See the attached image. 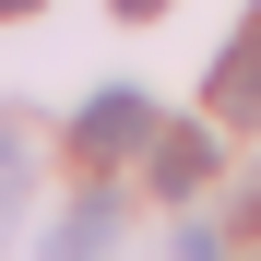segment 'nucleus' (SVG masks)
Returning a JSON list of instances; mask_svg holds the SVG:
<instances>
[{"mask_svg": "<svg viewBox=\"0 0 261 261\" xmlns=\"http://www.w3.org/2000/svg\"><path fill=\"white\" fill-rule=\"evenodd\" d=\"M60 249H119V190H95V202H83L71 226H60Z\"/></svg>", "mask_w": 261, "mask_h": 261, "instance_id": "obj_5", "label": "nucleus"}, {"mask_svg": "<svg viewBox=\"0 0 261 261\" xmlns=\"http://www.w3.org/2000/svg\"><path fill=\"white\" fill-rule=\"evenodd\" d=\"M12 12H48V0H0V24H12Z\"/></svg>", "mask_w": 261, "mask_h": 261, "instance_id": "obj_6", "label": "nucleus"}, {"mask_svg": "<svg viewBox=\"0 0 261 261\" xmlns=\"http://www.w3.org/2000/svg\"><path fill=\"white\" fill-rule=\"evenodd\" d=\"M202 178H214V130H154V190L190 202Z\"/></svg>", "mask_w": 261, "mask_h": 261, "instance_id": "obj_3", "label": "nucleus"}, {"mask_svg": "<svg viewBox=\"0 0 261 261\" xmlns=\"http://www.w3.org/2000/svg\"><path fill=\"white\" fill-rule=\"evenodd\" d=\"M24 178H36V130L24 107H0V202H24Z\"/></svg>", "mask_w": 261, "mask_h": 261, "instance_id": "obj_4", "label": "nucleus"}, {"mask_svg": "<svg viewBox=\"0 0 261 261\" xmlns=\"http://www.w3.org/2000/svg\"><path fill=\"white\" fill-rule=\"evenodd\" d=\"M119 12H130V24H143V12H166V0H119Z\"/></svg>", "mask_w": 261, "mask_h": 261, "instance_id": "obj_7", "label": "nucleus"}, {"mask_svg": "<svg viewBox=\"0 0 261 261\" xmlns=\"http://www.w3.org/2000/svg\"><path fill=\"white\" fill-rule=\"evenodd\" d=\"M71 143L95 154V166H119V154H143V143H154V107H143V95H119V83H107V95H95V107L71 119Z\"/></svg>", "mask_w": 261, "mask_h": 261, "instance_id": "obj_1", "label": "nucleus"}, {"mask_svg": "<svg viewBox=\"0 0 261 261\" xmlns=\"http://www.w3.org/2000/svg\"><path fill=\"white\" fill-rule=\"evenodd\" d=\"M214 130H261V12L238 24V48L214 60Z\"/></svg>", "mask_w": 261, "mask_h": 261, "instance_id": "obj_2", "label": "nucleus"}]
</instances>
